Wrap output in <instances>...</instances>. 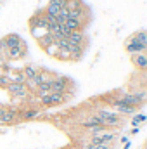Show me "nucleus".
Returning <instances> with one entry per match:
<instances>
[{
	"label": "nucleus",
	"instance_id": "4be33fe9",
	"mask_svg": "<svg viewBox=\"0 0 147 149\" xmlns=\"http://www.w3.org/2000/svg\"><path fill=\"white\" fill-rule=\"evenodd\" d=\"M43 50H45V52H47V54H49L50 57H55V56H57V52H59V47H57V43L54 42L52 45H49V47H45Z\"/></svg>",
	"mask_w": 147,
	"mask_h": 149
},
{
	"label": "nucleus",
	"instance_id": "bb28decb",
	"mask_svg": "<svg viewBox=\"0 0 147 149\" xmlns=\"http://www.w3.org/2000/svg\"><path fill=\"white\" fill-rule=\"evenodd\" d=\"M144 149H147V144H146V146H144Z\"/></svg>",
	"mask_w": 147,
	"mask_h": 149
},
{
	"label": "nucleus",
	"instance_id": "1a4fd4ad",
	"mask_svg": "<svg viewBox=\"0 0 147 149\" xmlns=\"http://www.w3.org/2000/svg\"><path fill=\"white\" fill-rule=\"evenodd\" d=\"M2 42H3L5 49L9 50V49H12V47H17V45H21L23 38H21V35H17V33H9V35H5V37L2 38Z\"/></svg>",
	"mask_w": 147,
	"mask_h": 149
},
{
	"label": "nucleus",
	"instance_id": "f03ea898",
	"mask_svg": "<svg viewBox=\"0 0 147 149\" xmlns=\"http://www.w3.org/2000/svg\"><path fill=\"white\" fill-rule=\"evenodd\" d=\"M5 90H7V94L12 97L14 102H24L26 97L30 95V92H28V88H26L24 83H9Z\"/></svg>",
	"mask_w": 147,
	"mask_h": 149
},
{
	"label": "nucleus",
	"instance_id": "a211bd4d",
	"mask_svg": "<svg viewBox=\"0 0 147 149\" xmlns=\"http://www.w3.org/2000/svg\"><path fill=\"white\" fill-rule=\"evenodd\" d=\"M81 7H83L81 0H66V7L64 9H68L71 12V10H76V9H81Z\"/></svg>",
	"mask_w": 147,
	"mask_h": 149
},
{
	"label": "nucleus",
	"instance_id": "dca6fc26",
	"mask_svg": "<svg viewBox=\"0 0 147 149\" xmlns=\"http://www.w3.org/2000/svg\"><path fill=\"white\" fill-rule=\"evenodd\" d=\"M21 71H23V74H24V78H26V80H30V78H33V76L40 71V68L35 66V64H26V66H23V68H21Z\"/></svg>",
	"mask_w": 147,
	"mask_h": 149
},
{
	"label": "nucleus",
	"instance_id": "f257e3e1",
	"mask_svg": "<svg viewBox=\"0 0 147 149\" xmlns=\"http://www.w3.org/2000/svg\"><path fill=\"white\" fill-rule=\"evenodd\" d=\"M94 114L101 120V123H102L106 128H114V127H118V125L121 123V116L114 111V109L99 108V109H95V113H94Z\"/></svg>",
	"mask_w": 147,
	"mask_h": 149
},
{
	"label": "nucleus",
	"instance_id": "6ab92c4d",
	"mask_svg": "<svg viewBox=\"0 0 147 149\" xmlns=\"http://www.w3.org/2000/svg\"><path fill=\"white\" fill-rule=\"evenodd\" d=\"M133 38L140 43V45H144L147 50V31H137L135 35H133Z\"/></svg>",
	"mask_w": 147,
	"mask_h": 149
},
{
	"label": "nucleus",
	"instance_id": "393cba45",
	"mask_svg": "<svg viewBox=\"0 0 147 149\" xmlns=\"http://www.w3.org/2000/svg\"><path fill=\"white\" fill-rule=\"evenodd\" d=\"M3 134H7V128H0V135H3Z\"/></svg>",
	"mask_w": 147,
	"mask_h": 149
},
{
	"label": "nucleus",
	"instance_id": "39448f33",
	"mask_svg": "<svg viewBox=\"0 0 147 149\" xmlns=\"http://www.w3.org/2000/svg\"><path fill=\"white\" fill-rule=\"evenodd\" d=\"M116 139V132H112V130H106V132H102V134H99V135H92V137H88V144H92V146H101V144H111L112 141Z\"/></svg>",
	"mask_w": 147,
	"mask_h": 149
},
{
	"label": "nucleus",
	"instance_id": "4468645a",
	"mask_svg": "<svg viewBox=\"0 0 147 149\" xmlns=\"http://www.w3.org/2000/svg\"><path fill=\"white\" fill-rule=\"evenodd\" d=\"M68 50L71 54V61H80L81 56H83V52H85V45H71L69 43Z\"/></svg>",
	"mask_w": 147,
	"mask_h": 149
},
{
	"label": "nucleus",
	"instance_id": "6e6552de",
	"mask_svg": "<svg viewBox=\"0 0 147 149\" xmlns=\"http://www.w3.org/2000/svg\"><path fill=\"white\" fill-rule=\"evenodd\" d=\"M125 50L130 54V56H133V54H142V52H146V47L144 45H140L135 38H128L126 40V43H125Z\"/></svg>",
	"mask_w": 147,
	"mask_h": 149
},
{
	"label": "nucleus",
	"instance_id": "9b49d317",
	"mask_svg": "<svg viewBox=\"0 0 147 149\" xmlns=\"http://www.w3.org/2000/svg\"><path fill=\"white\" fill-rule=\"evenodd\" d=\"M109 104H111V108L118 113L119 116H125V114H133V113L137 111V108H133V106H126V104H119V102H109Z\"/></svg>",
	"mask_w": 147,
	"mask_h": 149
},
{
	"label": "nucleus",
	"instance_id": "aec40b11",
	"mask_svg": "<svg viewBox=\"0 0 147 149\" xmlns=\"http://www.w3.org/2000/svg\"><path fill=\"white\" fill-rule=\"evenodd\" d=\"M30 31H31V37L35 38V40H40L43 35H47V33H49L45 28H30Z\"/></svg>",
	"mask_w": 147,
	"mask_h": 149
},
{
	"label": "nucleus",
	"instance_id": "ddd939ff",
	"mask_svg": "<svg viewBox=\"0 0 147 149\" xmlns=\"http://www.w3.org/2000/svg\"><path fill=\"white\" fill-rule=\"evenodd\" d=\"M68 42H69L71 45H85V33H83V30H80V31H71L69 37H68Z\"/></svg>",
	"mask_w": 147,
	"mask_h": 149
},
{
	"label": "nucleus",
	"instance_id": "0eeeda50",
	"mask_svg": "<svg viewBox=\"0 0 147 149\" xmlns=\"http://www.w3.org/2000/svg\"><path fill=\"white\" fill-rule=\"evenodd\" d=\"M42 114L40 108H33V106H24V108H19V114H17V120H23V121H31Z\"/></svg>",
	"mask_w": 147,
	"mask_h": 149
},
{
	"label": "nucleus",
	"instance_id": "f8f14e48",
	"mask_svg": "<svg viewBox=\"0 0 147 149\" xmlns=\"http://www.w3.org/2000/svg\"><path fill=\"white\" fill-rule=\"evenodd\" d=\"M132 63H133L135 68L147 71V54L146 52H142V54H133V56H132Z\"/></svg>",
	"mask_w": 147,
	"mask_h": 149
},
{
	"label": "nucleus",
	"instance_id": "423d86ee",
	"mask_svg": "<svg viewBox=\"0 0 147 149\" xmlns=\"http://www.w3.org/2000/svg\"><path fill=\"white\" fill-rule=\"evenodd\" d=\"M26 56H28V47H26V42H24V40L21 42V45L12 47V49L7 50V59H9V61H17V59L26 57Z\"/></svg>",
	"mask_w": 147,
	"mask_h": 149
},
{
	"label": "nucleus",
	"instance_id": "5701e85b",
	"mask_svg": "<svg viewBox=\"0 0 147 149\" xmlns=\"http://www.w3.org/2000/svg\"><path fill=\"white\" fill-rule=\"evenodd\" d=\"M146 120H147V116H146V114H135V116H133V120H132V125H135V127H137V125L144 123Z\"/></svg>",
	"mask_w": 147,
	"mask_h": 149
},
{
	"label": "nucleus",
	"instance_id": "20e7f679",
	"mask_svg": "<svg viewBox=\"0 0 147 149\" xmlns=\"http://www.w3.org/2000/svg\"><path fill=\"white\" fill-rule=\"evenodd\" d=\"M69 85H71V81H69L66 76L55 74V76L50 80V92H55V94H68Z\"/></svg>",
	"mask_w": 147,
	"mask_h": 149
},
{
	"label": "nucleus",
	"instance_id": "9d476101",
	"mask_svg": "<svg viewBox=\"0 0 147 149\" xmlns=\"http://www.w3.org/2000/svg\"><path fill=\"white\" fill-rule=\"evenodd\" d=\"M7 78H9L10 83H24L26 81V78H24V74L21 71V68H10L7 71Z\"/></svg>",
	"mask_w": 147,
	"mask_h": 149
},
{
	"label": "nucleus",
	"instance_id": "a878e982",
	"mask_svg": "<svg viewBox=\"0 0 147 149\" xmlns=\"http://www.w3.org/2000/svg\"><path fill=\"white\" fill-rule=\"evenodd\" d=\"M2 3H5V0H0V5H2Z\"/></svg>",
	"mask_w": 147,
	"mask_h": 149
},
{
	"label": "nucleus",
	"instance_id": "2eb2a0df",
	"mask_svg": "<svg viewBox=\"0 0 147 149\" xmlns=\"http://www.w3.org/2000/svg\"><path fill=\"white\" fill-rule=\"evenodd\" d=\"M68 31H80V30H83V23L81 21H78V19H66V23L62 24Z\"/></svg>",
	"mask_w": 147,
	"mask_h": 149
},
{
	"label": "nucleus",
	"instance_id": "412c9836",
	"mask_svg": "<svg viewBox=\"0 0 147 149\" xmlns=\"http://www.w3.org/2000/svg\"><path fill=\"white\" fill-rule=\"evenodd\" d=\"M55 59H59V61H71V54H69L68 49H59Z\"/></svg>",
	"mask_w": 147,
	"mask_h": 149
},
{
	"label": "nucleus",
	"instance_id": "b1692460",
	"mask_svg": "<svg viewBox=\"0 0 147 149\" xmlns=\"http://www.w3.org/2000/svg\"><path fill=\"white\" fill-rule=\"evenodd\" d=\"M10 81H9V78H7V74H0V88H7V85H9Z\"/></svg>",
	"mask_w": 147,
	"mask_h": 149
},
{
	"label": "nucleus",
	"instance_id": "f3484780",
	"mask_svg": "<svg viewBox=\"0 0 147 149\" xmlns=\"http://www.w3.org/2000/svg\"><path fill=\"white\" fill-rule=\"evenodd\" d=\"M38 45L42 47V49H45V47H49V45H52L54 43V37L50 35V33H47V35H43V37L40 38V40H37Z\"/></svg>",
	"mask_w": 147,
	"mask_h": 149
},
{
	"label": "nucleus",
	"instance_id": "7ed1b4c3",
	"mask_svg": "<svg viewBox=\"0 0 147 149\" xmlns=\"http://www.w3.org/2000/svg\"><path fill=\"white\" fill-rule=\"evenodd\" d=\"M68 99H69L68 94H55V92H50V94H47L45 97H40V106H42V108L61 106V104H64Z\"/></svg>",
	"mask_w": 147,
	"mask_h": 149
}]
</instances>
